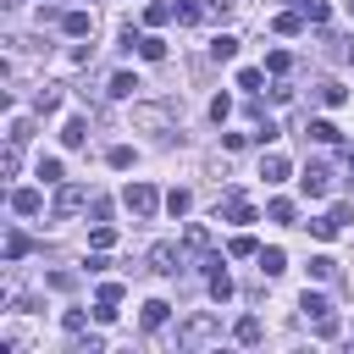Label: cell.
Returning <instances> with one entry per match:
<instances>
[{
  "label": "cell",
  "mask_w": 354,
  "mask_h": 354,
  "mask_svg": "<svg viewBox=\"0 0 354 354\" xmlns=\"http://www.w3.org/2000/svg\"><path fill=\"white\" fill-rule=\"evenodd\" d=\"M216 337H221V315L216 310H194V315L177 321V348H205Z\"/></svg>",
  "instance_id": "1"
},
{
  "label": "cell",
  "mask_w": 354,
  "mask_h": 354,
  "mask_svg": "<svg viewBox=\"0 0 354 354\" xmlns=\"http://www.w3.org/2000/svg\"><path fill=\"white\" fill-rule=\"evenodd\" d=\"M299 310H304V321H315V337H337V332H343L337 315H332V304H326V293H310V288H304Z\"/></svg>",
  "instance_id": "2"
},
{
  "label": "cell",
  "mask_w": 354,
  "mask_h": 354,
  "mask_svg": "<svg viewBox=\"0 0 354 354\" xmlns=\"http://www.w3.org/2000/svg\"><path fill=\"white\" fill-rule=\"evenodd\" d=\"M122 199H127V210H133V216H138V221H155V210H160V205H166V199H160V188H155V183H127V194H122Z\"/></svg>",
  "instance_id": "3"
},
{
  "label": "cell",
  "mask_w": 354,
  "mask_h": 354,
  "mask_svg": "<svg viewBox=\"0 0 354 354\" xmlns=\"http://www.w3.org/2000/svg\"><path fill=\"white\" fill-rule=\"evenodd\" d=\"M183 266H188V254H183L177 243H155V249H149V271H160V277H177Z\"/></svg>",
  "instance_id": "4"
},
{
  "label": "cell",
  "mask_w": 354,
  "mask_h": 354,
  "mask_svg": "<svg viewBox=\"0 0 354 354\" xmlns=\"http://www.w3.org/2000/svg\"><path fill=\"white\" fill-rule=\"evenodd\" d=\"M299 188H304L310 199H326V188H332V166H326V160H310L304 177H299Z\"/></svg>",
  "instance_id": "5"
},
{
  "label": "cell",
  "mask_w": 354,
  "mask_h": 354,
  "mask_svg": "<svg viewBox=\"0 0 354 354\" xmlns=\"http://www.w3.org/2000/svg\"><path fill=\"white\" fill-rule=\"evenodd\" d=\"M83 205H88V188H83V183H61V188H55V216H61V221L77 216Z\"/></svg>",
  "instance_id": "6"
},
{
  "label": "cell",
  "mask_w": 354,
  "mask_h": 354,
  "mask_svg": "<svg viewBox=\"0 0 354 354\" xmlns=\"http://www.w3.org/2000/svg\"><path fill=\"white\" fill-rule=\"evenodd\" d=\"M221 216L238 221V227H249V221H254V205H249L243 194H227V199H221Z\"/></svg>",
  "instance_id": "7"
},
{
  "label": "cell",
  "mask_w": 354,
  "mask_h": 354,
  "mask_svg": "<svg viewBox=\"0 0 354 354\" xmlns=\"http://www.w3.org/2000/svg\"><path fill=\"white\" fill-rule=\"evenodd\" d=\"M166 315H171V304H166V299H149V304L138 310V326H144V332H160Z\"/></svg>",
  "instance_id": "8"
},
{
  "label": "cell",
  "mask_w": 354,
  "mask_h": 354,
  "mask_svg": "<svg viewBox=\"0 0 354 354\" xmlns=\"http://www.w3.org/2000/svg\"><path fill=\"white\" fill-rule=\"evenodd\" d=\"M11 210H17V216H39V210H44V194H39V188H17V194H11Z\"/></svg>",
  "instance_id": "9"
},
{
  "label": "cell",
  "mask_w": 354,
  "mask_h": 354,
  "mask_svg": "<svg viewBox=\"0 0 354 354\" xmlns=\"http://www.w3.org/2000/svg\"><path fill=\"white\" fill-rule=\"evenodd\" d=\"M304 138H315V144H337L343 133H337V127H332L326 116H310V122H304Z\"/></svg>",
  "instance_id": "10"
},
{
  "label": "cell",
  "mask_w": 354,
  "mask_h": 354,
  "mask_svg": "<svg viewBox=\"0 0 354 354\" xmlns=\"http://www.w3.org/2000/svg\"><path fill=\"white\" fill-rule=\"evenodd\" d=\"M315 100H321V105H343V100H348V88H343L337 77H321V83H315Z\"/></svg>",
  "instance_id": "11"
},
{
  "label": "cell",
  "mask_w": 354,
  "mask_h": 354,
  "mask_svg": "<svg viewBox=\"0 0 354 354\" xmlns=\"http://www.w3.org/2000/svg\"><path fill=\"white\" fill-rule=\"evenodd\" d=\"M61 144H66V149H83V144H88V122H83V116H72V122L61 127Z\"/></svg>",
  "instance_id": "12"
},
{
  "label": "cell",
  "mask_w": 354,
  "mask_h": 354,
  "mask_svg": "<svg viewBox=\"0 0 354 354\" xmlns=\"http://www.w3.org/2000/svg\"><path fill=\"white\" fill-rule=\"evenodd\" d=\"M288 171H293L288 155H266V160H260V177H266V183H288Z\"/></svg>",
  "instance_id": "13"
},
{
  "label": "cell",
  "mask_w": 354,
  "mask_h": 354,
  "mask_svg": "<svg viewBox=\"0 0 354 354\" xmlns=\"http://www.w3.org/2000/svg\"><path fill=\"white\" fill-rule=\"evenodd\" d=\"M61 28H66L72 39H83V33H94V17H88V11H66V17H61Z\"/></svg>",
  "instance_id": "14"
},
{
  "label": "cell",
  "mask_w": 354,
  "mask_h": 354,
  "mask_svg": "<svg viewBox=\"0 0 354 354\" xmlns=\"http://www.w3.org/2000/svg\"><path fill=\"white\" fill-rule=\"evenodd\" d=\"M271 28H277V33H288V39H293V33H304V11H299V6H293V11H282V17H271Z\"/></svg>",
  "instance_id": "15"
},
{
  "label": "cell",
  "mask_w": 354,
  "mask_h": 354,
  "mask_svg": "<svg viewBox=\"0 0 354 354\" xmlns=\"http://www.w3.org/2000/svg\"><path fill=\"white\" fill-rule=\"evenodd\" d=\"M260 332H266V326H260V315H243V321L232 326V337H238L243 348H249V343H260Z\"/></svg>",
  "instance_id": "16"
},
{
  "label": "cell",
  "mask_w": 354,
  "mask_h": 354,
  "mask_svg": "<svg viewBox=\"0 0 354 354\" xmlns=\"http://www.w3.org/2000/svg\"><path fill=\"white\" fill-rule=\"evenodd\" d=\"M177 22H183V28L205 22V0H177Z\"/></svg>",
  "instance_id": "17"
},
{
  "label": "cell",
  "mask_w": 354,
  "mask_h": 354,
  "mask_svg": "<svg viewBox=\"0 0 354 354\" xmlns=\"http://www.w3.org/2000/svg\"><path fill=\"white\" fill-rule=\"evenodd\" d=\"M232 55H238V39L232 33H216L210 39V61H232Z\"/></svg>",
  "instance_id": "18"
},
{
  "label": "cell",
  "mask_w": 354,
  "mask_h": 354,
  "mask_svg": "<svg viewBox=\"0 0 354 354\" xmlns=\"http://www.w3.org/2000/svg\"><path fill=\"white\" fill-rule=\"evenodd\" d=\"M55 105H61V88H55V83H44V88L33 94V111H39V116H50Z\"/></svg>",
  "instance_id": "19"
},
{
  "label": "cell",
  "mask_w": 354,
  "mask_h": 354,
  "mask_svg": "<svg viewBox=\"0 0 354 354\" xmlns=\"http://www.w3.org/2000/svg\"><path fill=\"white\" fill-rule=\"evenodd\" d=\"M260 271H266V277H282V271H288V254H282V249H260Z\"/></svg>",
  "instance_id": "20"
},
{
  "label": "cell",
  "mask_w": 354,
  "mask_h": 354,
  "mask_svg": "<svg viewBox=\"0 0 354 354\" xmlns=\"http://www.w3.org/2000/svg\"><path fill=\"white\" fill-rule=\"evenodd\" d=\"M310 277H315V282H337V260H332V254H315V260H310Z\"/></svg>",
  "instance_id": "21"
},
{
  "label": "cell",
  "mask_w": 354,
  "mask_h": 354,
  "mask_svg": "<svg viewBox=\"0 0 354 354\" xmlns=\"http://www.w3.org/2000/svg\"><path fill=\"white\" fill-rule=\"evenodd\" d=\"M171 17H177V6H166V0H155V6L144 11V22H149V28H166Z\"/></svg>",
  "instance_id": "22"
},
{
  "label": "cell",
  "mask_w": 354,
  "mask_h": 354,
  "mask_svg": "<svg viewBox=\"0 0 354 354\" xmlns=\"http://www.w3.org/2000/svg\"><path fill=\"white\" fill-rule=\"evenodd\" d=\"M138 55H144V61H166V39L144 33V39H138Z\"/></svg>",
  "instance_id": "23"
},
{
  "label": "cell",
  "mask_w": 354,
  "mask_h": 354,
  "mask_svg": "<svg viewBox=\"0 0 354 354\" xmlns=\"http://www.w3.org/2000/svg\"><path fill=\"white\" fill-rule=\"evenodd\" d=\"M133 88H138V77H133V72H116V77H111V88H105V94H111V100H127V94H133Z\"/></svg>",
  "instance_id": "24"
},
{
  "label": "cell",
  "mask_w": 354,
  "mask_h": 354,
  "mask_svg": "<svg viewBox=\"0 0 354 354\" xmlns=\"http://www.w3.org/2000/svg\"><path fill=\"white\" fill-rule=\"evenodd\" d=\"M266 216H271V221H282V227H293V216H299V210H293V199H271V205H266Z\"/></svg>",
  "instance_id": "25"
},
{
  "label": "cell",
  "mask_w": 354,
  "mask_h": 354,
  "mask_svg": "<svg viewBox=\"0 0 354 354\" xmlns=\"http://www.w3.org/2000/svg\"><path fill=\"white\" fill-rule=\"evenodd\" d=\"M133 122H138V127H166V111H155V105H138V111H133Z\"/></svg>",
  "instance_id": "26"
},
{
  "label": "cell",
  "mask_w": 354,
  "mask_h": 354,
  "mask_svg": "<svg viewBox=\"0 0 354 354\" xmlns=\"http://www.w3.org/2000/svg\"><path fill=\"white\" fill-rule=\"evenodd\" d=\"M33 138V122L28 116H11V133H6V144H28Z\"/></svg>",
  "instance_id": "27"
},
{
  "label": "cell",
  "mask_w": 354,
  "mask_h": 354,
  "mask_svg": "<svg viewBox=\"0 0 354 354\" xmlns=\"http://www.w3.org/2000/svg\"><path fill=\"white\" fill-rule=\"evenodd\" d=\"M33 243H28V232H6V260H22Z\"/></svg>",
  "instance_id": "28"
},
{
  "label": "cell",
  "mask_w": 354,
  "mask_h": 354,
  "mask_svg": "<svg viewBox=\"0 0 354 354\" xmlns=\"http://www.w3.org/2000/svg\"><path fill=\"white\" fill-rule=\"evenodd\" d=\"M288 66H293V55H288V50H271V55H266V72H271V77H282Z\"/></svg>",
  "instance_id": "29"
},
{
  "label": "cell",
  "mask_w": 354,
  "mask_h": 354,
  "mask_svg": "<svg viewBox=\"0 0 354 354\" xmlns=\"http://www.w3.org/2000/svg\"><path fill=\"white\" fill-rule=\"evenodd\" d=\"M188 205H194L188 188H171V194H166V210H171V216H188Z\"/></svg>",
  "instance_id": "30"
},
{
  "label": "cell",
  "mask_w": 354,
  "mask_h": 354,
  "mask_svg": "<svg viewBox=\"0 0 354 354\" xmlns=\"http://www.w3.org/2000/svg\"><path fill=\"white\" fill-rule=\"evenodd\" d=\"M88 243H94V249H111V243H116V232H111V221H94V232H88Z\"/></svg>",
  "instance_id": "31"
},
{
  "label": "cell",
  "mask_w": 354,
  "mask_h": 354,
  "mask_svg": "<svg viewBox=\"0 0 354 354\" xmlns=\"http://www.w3.org/2000/svg\"><path fill=\"white\" fill-rule=\"evenodd\" d=\"M238 11V0H205V17L210 22H221V17H232Z\"/></svg>",
  "instance_id": "32"
},
{
  "label": "cell",
  "mask_w": 354,
  "mask_h": 354,
  "mask_svg": "<svg viewBox=\"0 0 354 354\" xmlns=\"http://www.w3.org/2000/svg\"><path fill=\"white\" fill-rule=\"evenodd\" d=\"M260 83H266L260 66H243V72H238V88H260Z\"/></svg>",
  "instance_id": "33"
},
{
  "label": "cell",
  "mask_w": 354,
  "mask_h": 354,
  "mask_svg": "<svg viewBox=\"0 0 354 354\" xmlns=\"http://www.w3.org/2000/svg\"><path fill=\"white\" fill-rule=\"evenodd\" d=\"M105 160H111V166H116V171H127V166H133V149H127V144H116V149H111V155H105Z\"/></svg>",
  "instance_id": "34"
},
{
  "label": "cell",
  "mask_w": 354,
  "mask_h": 354,
  "mask_svg": "<svg viewBox=\"0 0 354 354\" xmlns=\"http://www.w3.org/2000/svg\"><path fill=\"white\" fill-rule=\"evenodd\" d=\"M39 177H44V183H61V160L44 155V160H39Z\"/></svg>",
  "instance_id": "35"
},
{
  "label": "cell",
  "mask_w": 354,
  "mask_h": 354,
  "mask_svg": "<svg viewBox=\"0 0 354 354\" xmlns=\"http://www.w3.org/2000/svg\"><path fill=\"white\" fill-rule=\"evenodd\" d=\"M210 116H216V122H227V116H232V100H227V94H216V100H210Z\"/></svg>",
  "instance_id": "36"
},
{
  "label": "cell",
  "mask_w": 354,
  "mask_h": 354,
  "mask_svg": "<svg viewBox=\"0 0 354 354\" xmlns=\"http://www.w3.org/2000/svg\"><path fill=\"white\" fill-rule=\"evenodd\" d=\"M50 288H61V293L77 288V271H50Z\"/></svg>",
  "instance_id": "37"
},
{
  "label": "cell",
  "mask_w": 354,
  "mask_h": 354,
  "mask_svg": "<svg viewBox=\"0 0 354 354\" xmlns=\"http://www.w3.org/2000/svg\"><path fill=\"white\" fill-rule=\"evenodd\" d=\"M232 254H260V249H254V238H249V232H238V238H232Z\"/></svg>",
  "instance_id": "38"
},
{
  "label": "cell",
  "mask_w": 354,
  "mask_h": 354,
  "mask_svg": "<svg viewBox=\"0 0 354 354\" xmlns=\"http://www.w3.org/2000/svg\"><path fill=\"white\" fill-rule=\"evenodd\" d=\"M100 299L105 304H122V282H100Z\"/></svg>",
  "instance_id": "39"
},
{
  "label": "cell",
  "mask_w": 354,
  "mask_h": 354,
  "mask_svg": "<svg viewBox=\"0 0 354 354\" xmlns=\"http://www.w3.org/2000/svg\"><path fill=\"white\" fill-rule=\"evenodd\" d=\"M61 326H66V332L77 337V332H83V310H66V315H61Z\"/></svg>",
  "instance_id": "40"
},
{
  "label": "cell",
  "mask_w": 354,
  "mask_h": 354,
  "mask_svg": "<svg viewBox=\"0 0 354 354\" xmlns=\"http://www.w3.org/2000/svg\"><path fill=\"white\" fill-rule=\"evenodd\" d=\"M304 17H310V22H326V0H310V6H304Z\"/></svg>",
  "instance_id": "41"
},
{
  "label": "cell",
  "mask_w": 354,
  "mask_h": 354,
  "mask_svg": "<svg viewBox=\"0 0 354 354\" xmlns=\"http://www.w3.org/2000/svg\"><path fill=\"white\" fill-rule=\"evenodd\" d=\"M282 6H299V11H304V6H310V0H282Z\"/></svg>",
  "instance_id": "42"
},
{
  "label": "cell",
  "mask_w": 354,
  "mask_h": 354,
  "mask_svg": "<svg viewBox=\"0 0 354 354\" xmlns=\"http://www.w3.org/2000/svg\"><path fill=\"white\" fill-rule=\"evenodd\" d=\"M348 171H354V149H348Z\"/></svg>",
  "instance_id": "43"
},
{
  "label": "cell",
  "mask_w": 354,
  "mask_h": 354,
  "mask_svg": "<svg viewBox=\"0 0 354 354\" xmlns=\"http://www.w3.org/2000/svg\"><path fill=\"white\" fill-rule=\"evenodd\" d=\"M348 11H354V0H348Z\"/></svg>",
  "instance_id": "44"
}]
</instances>
